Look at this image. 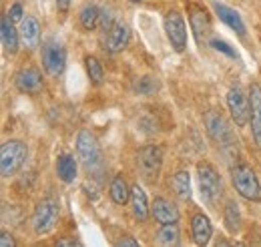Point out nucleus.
I'll list each match as a JSON object with an SVG mask.
<instances>
[{
  "label": "nucleus",
  "instance_id": "f257e3e1",
  "mask_svg": "<svg viewBox=\"0 0 261 247\" xmlns=\"http://www.w3.org/2000/svg\"><path fill=\"white\" fill-rule=\"evenodd\" d=\"M197 177H199V193L201 199L209 205L215 207L217 199L223 195V185H221V177L215 171V167L211 163H199L197 165Z\"/></svg>",
  "mask_w": 261,
  "mask_h": 247
},
{
  "label": "nucleus",
  "instance_id": "f03ea898",
  "mask_svg": "<svg viewBox=\"0 0 261 247\" xmlns=\"http://www.w3.org/2000/svg\"><path fill=\"white\" fill-rule=\"evenodd\" d=\"M27 155H29V147L22 141L12 139V141L2 143V147H0V173H2V177L14 175L24 165Z\"/></svg>",
  "mask_w": 261,
  "mask_h": 247
},
{
  "label": "nucleus",
  "instance_id": "7ed1b4c3",
  "mask_svg": "<svg viewBox=\"0 0 261 247\" xmlns=\"http://www.w3.org/2000/svg\"><path fill=\"white\" fill-rule=\"evenodd\" d=\"M76 155L87 171H97L102 167V153L97 137L91 131H81L76 135Z\"/></svg>",
  "mask_w": 261,
  "mask_h": 247
},
{
  "label": "nucleus",
  "instance_id": "20e7f679",
  "mask_svg": "<svg viewBox=\"0 0 261 247\" xmlns=\"http://www.w3.org/2000/svg\"><path fill=\"white\" fill-rule=\"evenodd\" d=\"M163 147L161 145H147L143 147L137 155V165L141 171V177L149 183H155L159 179L161 173V165H163Z\"/></svg>",
  "mask_w": 261,
  "mask_h": 247
},
{
  "label": "nucleus",
  "instance_id": "39448f33",
  "mask_svg": "<svg viewBox=\"0 0 261 247\" xmlns=\"http://www.w3.org/2000/svg\"><path fill=\"white\" fill-rule=\"evenodd\" d=\"M231 179H233V187L237 189V193L241 197H245L249 201H261V185L251 167L235 165L231 171Z\"/></svg>",
  "mask_w": 261,
  "mask_h": 247
},
{
  "label": "nucleus",
  "instance_id": "423d86ee",
  "mask_svg": "<svg viewBox=\"0 0 261 247\" xmlns=\"http://www.w3.org/2000/svg\"><path fill=\"white\" fill-rule=\"evenodd\" d=\"M42 64L50 77L63 75L66 66V51L57 38H46L42 42Z\"/></svg>",
  "mask_w": 261,
  "mask_h": 247
},
{
  "label": "nucleus",
  "instance_id": "0eeeda50",
  "mask_svg": "<svg viewBox=\"0 0 261 247\" xmlns=\"http://www.w3.org/2000/svg\"><path fill=\"white\" fill-rule=\"evenodd\" d=\"M57 219H59V207L53 199H42L36 209H34L33 215V227L36 235H46L55 229L57 225Z\"/></svg>",
  "mask_w": 261,
  "mask_h": 247
},
{
  "label": "nucleus",
  "instance_id": "6e6552de",
  "mask_svg": "<svg viewBox=\"0 0 261 247\" xmlns=\"http://www.w3.org/2000/svg\"><path fill=\"white\" fill-rule=\"evenodd\" d=\"M227 107L237 127H245L251 119V101L241 87H233L227 93Z\"/></svg>",
  "mask_w": 261,
  "mask_h": 247
},
{
  "label": "nucleus",
  "instance_id": "1a4fd4ad",
  "mask_svg": "<svg viewBox=\"0 0 261 247\" xmlns=\"http://www.w3.org/2000/svg\"><path fill=\"white\" fill-rule=\"evenodd\" d=\"M165 32H167V38L171 42V46L177 51V53H183L187 48V24L183 20V16L179 12H169L165 16Z\"/></svg>",
  "mask_w": 261,
  "mask_h": 247
},
{
  "label": "nucleus",
  "instance_id": "9d476101",
  "mask_svg": "<svg viewBox=\"0 0 261 247\" xmlns=\"http://www.w3.org/2000/svg\"><path fill=\"white\" fill-rule=\"evenodd\" d=\"M14 85L20 93H29V94H36L42 91L44 83H42V75L38 68L34 66H27V68H20L14 77Z\"/></svg>",
  "mask_w": 261,
  "mask_h": 247
},
{
  "label": "nucleus",
  "instance_id": "9b49d317",
  "mask_svg": "<svg viewBox=\"0 0 261 247\" xmlns=\"http://www.w3.org/2000/svg\"><path fill=\"white\" fill-rule=\"evenodd\" d=\"M205 123H207V131L211 133V137H213L221 147L233 145L231 129H229V125L225 123V119H223L219 113H207Z\"/></svg>",
  "mask_w": 261,
  "mask_h": 247
},
{
  "label": "nucleus",
  "instance_id": "f8f14e48",
  "mask_svg": "<svg viewBox=\"0 0 261 247\" xmlns=\"http://www.w3.org/2000/svg\"><path fill=\"white\" fill-rule=\"evenodd\" d=\"M129 38H130L129 27L123 24V22H115V24L109 29V32H107L105 48H107L109 53H121V51L127 46Z\"/></svg>",
  "mask_w": 261,
  "mask_h": 247
},
{
  "label": "nucleus",
  "instance_id": "ddd939ff",
  "mask_svg": "<svg viewBox=\"0 0 261 247\" xmlns=\"http://www.w3.org/2000/svg\"><path fill=\"white\" fill-rule=\"evenodd\" d=\"M151 215L155 217V221H159L161 225H169V223L179 221V209L171 201H167L163 197H157L151 205Z\"/></svg>",
  "mask_w": 261,
  "mask_h": 247
},
{
  "label": "nucleus",
  "instance_id": "4468645a",
  "mask_svg": "<svg viewBox=\"0 0 261 247\" xmlns=\"http://www.w3.org/2000/svg\"><path fill=\"white\" fill-rule=\"evenodd\" d=\"M189 24L195 32V38L201 40V36H205L211 29V18H209L207 10L197 4H189Z\"/></svg>",
  "mask_w": 261,
  "mask_h": 247
},
{
  "label": "nucleus",
  "instance_id": "2eb2a0df",
  "mask_svg": "<svg viewBox=\"0 0 261 247\" xmlns=\"http://www.w3.org/2000/svg\"><path fill=\"white\" fill-rule=\"evenodd\" d=\"M20 40L24 42L27 48H36L38 42H40V27H38V20L34 16H24L20 20Z\"/></svg>",
  "mask_w": 261,
  "mask_h": 247
},
{
  "label": "nucleus",
  "instance_id": "dca6fc26",
  "mask_svg": "<svg viewBox=\"0 0 261 247\" xmlns=\"http://www.w3.org/2000/svg\"><path fill=\"white\" fill-rule=\"evenodd\" d=\"M249 101H251V131L255 141L261 145V87L251 85L249 87Z\"/></svg>",
  "mask_w": 261,
  "mask_h": 247
},
{
  "label": "nucleus",
  "instance_id": "f3484780",
  "mask_svg": "<svg viewBox=\"0 0 261 247\" xmlns=\"http://www.w3.org/2000/svg\"><path fill=\"white\" fill-rule=\"evenodd\" d=\"M191 233H193V241L197 245H207L209 239H211V233H213L211 221L203 213H197L191 221Z\"/></svg>",
  "mask_w": 261,
  "mask_h": 247
},
{
  "label": "nucleus",
  "instance_id": "a211bd4d",
  "mask_svg": "<svg viewBox=\"0 0 261 247\" xmlns=\"http://www.w3.org/2000/svg\"><path fill=\"white\" fill-rule=\"evenodd\" d=\"M0 34H2V44H4V51L14 55L18 51V40H20V32H16V29L12 27V20L10 16H2V22H0Z\"/></svg>",
  "mask_w": 261,
  "mask_h": 247
},
{
  "label": "nucleus",
  "instance_id": "6ab92c4d",
  "mask_svg": "<svg viewBox=\"0 0 261 247\" xmlns=\"http://www.w3.org/2000/svg\"><path fill=\"white\" fill-rule=\"evenodd\" d=\"M130 205H133V215L137 217L139 221H147L151 209H149L147 195H145V191H143L141 185L130 187Z\"/></svg>",
  "mask_w": 261,
  "mask_h": 247
},
{
  "label": "nucleus",
  "instance_id": "aec40b11",
  "mask_svg": "<svg viewBox=\"0 0 261 247\" xmlns=\"http://www.w3.org/2000/svg\"><path fill=\"white\" fill-rule=\"evenodd\" d=\"M215 12L219 14V18L227 24V27H231L233 31L237 32V34H245V24H243V20H241V16L233 10V8H229V6H225V4H215Z\"/></svg>",
  "mask_w": 261,
  "mask_h": 247
},
{
  "label": "nucleus",
  "instance_id": "412c9836",
  "mask_svg": "<svg viewBox=\"0 0 261 247\" xmlns=\"http://www.w3.org/2000/svg\"><path fill=\"white\" fill-rule=\"evenodd\" d=\"M57 175L61 181L72 183L76 179V161L70 155H61L57 161Z\"/></svg>",
  "mask_w": 261,
  "mask_h": 247
},
{
  "label": "nucleus",
  "instance_id": "4be33fe9",
  "mask_svg": "<svg viewBox=\"0 0 261 247\" xmlns=\"http://www.w3.org/2000/svg\"><path fill=\"white\" fill-rule=\"evenodd\" d=\"M111 199H113L117 205H125L130 199V189H129V185H127V181H125L121 175L115 177L113 183H111Z\"/></svg>",
  "mask_w": 261,
  "mask_h": 247
},
{
  "label": "nucleus",
  "instance_id": "5701e85b",
  "mask_svg": "<svg viewBox=\"0 0 261 247\" xmlns=\"http://www.w3.org/2000/svg\"><path fill=\"white\" fill-rule=\"evenodd\" d=\"M159 91V81L151 75H143L139 79H135L133 83V93L135 94H153Z\"/></svg>",
  "mask_w": 261,
  "mask_h": 247
},
{
  "label": "nucleus",
  "instance_id": "b1692460",
  "mask_svg": "<svg viewBox=\"0 0 261 247\" xmlns=\"http://www.w3.org/2000/svg\"><path fill=\"white\" fill-rule=\"evenodd\" d=\"M173 189L179 199H191V179L187 171H177L173 177Z\"/></svg>",
  "mask_w": 261,
  "mask_h": 247
},
{
  "label": "nucleus",
  "instance_id": "393cba45",
  "mask_svg": "<svg viewBox=\"0 0 261 247\" xmlns=\"http://www.w3.org/2000/svg\"><path fill=\"white\" fill-rule=\"evenodd\" d=\"M98 18H100V10H98V6H95V4H85V6L81 8V24H83L85 31H93V29H97Z\"/></svg>",
  "mask_w": 261,
  "mask_h": 247
},
{
  "label": "nucleus",
  "instance_id": "a878e982",
  "mask_svg": "<svg viewBox=\"0 0 261 247\" xmlns=\"http://www.w3.org/2000/svg\"><path fill=\"white\" fill-rule=\"evenodd\" d=\"M223 219H225V227H227L231 233H237V231H239V227H241V213H239L237 203L229 201L227 205H225Z\"/></svg>",
  "mask_w": 261,
  "mask_h": 247
},
{
  "label": "nucleus",
  "instance_id": "bb28decb",
  "mask_svg": "<svg viewBox=\"0 0 261 247\" xmlns=\"http://www.w3.org/2000/svg\"><path fill=\"white\" fill-rule=\"evenodd\" d=\"M157 241L161 245H179V227H177V223L163 225L157 233Z\"/></svg>",
  "mask_w": 261,
  "mask_h": 247
},
{
  "label": "nucleus",
  "instance_id": "cd10ccee",
  "mask_svg": "<svg viewBox=\"0 0 261 247\" xmlns=\"http://www.w3.org/2000/svg\"><path fill=\"white\" fill-rule=\"evenodd\" d=\"M85 64H87V72H89L91 83H93V85H102L105 75H102V66L98 64L97 59H95V57H87V59H85Z\"/></svg>",
  "mask_w": 261,
  "mask_h": 247
},
{
  "label": "nucleus",
  "instance_id": "c85d7f7f",
  "mask_svg": "<svg viewBox=\"0 0 261 247\" xmlns=\"http://www.w3.org/2000/svg\"><path fill=\"white\" fill-rule=\"evenodd\" d=\"M211 46H213L215 51H221V53H225L227 57H233V59L237 57V53H235V51H233V48L229 46V44H227V42H225V40H219V38H213V40H211Z\"/></svg>",
  "mask_w": 261,
  "mask_h": 247
},
{
  "label": "nucleus",
  "instance_id": "c756f323",
  "mask_svg": "<svg viewBox=\"0 0 261 247\" xmlns=\"http://www.w3.org/2000/svg\"><path fill=\"white\" fill-rule=\"evenodd\" d=\"M8 16H10V20L14 22V20H22L24 16H22V6L16 2V4H12L10 6V10H8Z\"/></svg>",
  "mask_w": 261,
  "mask_h": 247
},
{
  "label": "nucleus",
  "instance_id": "7c9ffc66",
  "mask_svg": "<svg viewBox=\"0 0 261 247\" xmlns=\"http://www.w3.org/2000/svg\"><path fill=\"white\" fill-rule=\"evenodd\" d=\"M98 24H100V29H111V27H113V20H111V14H109V10H100V18H98Z\"/></svg>",
  "mask_w": 261,
  "mask_h": 247
},
{
  "label": "nucleus",
  "instance_id": "2f4dec72",
  "mask_svg": "<svg viewBox=\"0 0 261 247\" xmlns=\"http://www.w3.org/2000/svg\"><path fill=\"white\" fill-rule=\"evenodd\" d=\"M0 247H14V239H12V235L8 231H2V235H0Z\"/></svg>",
  "mask_w": 261,
  "mask_h": 247
},
{
  "label": "nucleus",
  "instance_id": "473e14b6",
  "mask_svg": "<svg viewBox=\"0 0 261 247\" xmlns=\"http://www.w3.org/2000/svg\"><path fill=\"white\" fill-rule=\"evenodd\" d=\"M137 245H139V243H137L130 235H125L123 239H119V241H117V247H137Z\"/></svg>",
  "mask_w": 261,
  "mask_h": 247
},
{
  "label": "nucleus",
  "instance_id": "72a5a7b5",
  "mask_svg": "<svg viewBox=\"0 0 261 247\" xmlns=\"http://www.w3.org/2000/svg\"><path fill=\"white\" fill-rule=\"evenodd\" d=\"M57 245H59V247H68V245H81V243H79V241H74V239H61Z\"/></svg>",
  "mask_w": 261,
  "mask_h": 247
},
{
  "label": "nucleus",
  "instance_id": "f704fd0d",
  "mask_svg": "<svg viewBox=\"0 0 261 247\" xmlns=\"http://www.w3.org/2000/svg\"><path fill=\"white\" fill-rule=\"evenodd\" d=\"M68 4H70V0H57V6H59V10H63V12H65L66 8H68Z\"/></svg>",
  "mask_w": 261,
  "mask_h": 247
},
{
  "label": "nucleus",
  "instance_id": "c9c22d12",
  "mask_svg": "<svg viewBox=\"0 0 261 247\" xmlns=\"http://www.w3.org/2000/svg\"><path fill=\"white\" fill-rule=\"evenodd\" d=\"M129 2H143V0H129Z\"/></svg>",
  "mask_w": 261,
  "mask_h": 247
}]
</instances>
